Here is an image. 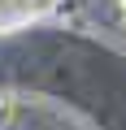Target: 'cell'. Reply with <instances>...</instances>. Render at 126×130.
<instances>
[{
    "instance_id": "cell-1",
    "label": "cell",
    "mask_w": 126,
    "mask_h": 130,
    "mask_svg": "<svg viewBox=\"0 0 126 130\" xmlns=\"http://www.w3.org/2000/svg\"><path fill=\"white\" fill-rule=\"evenodd\" d=\"M122 22H126V0H122Z\"/></svg>"
}]
</instances>
